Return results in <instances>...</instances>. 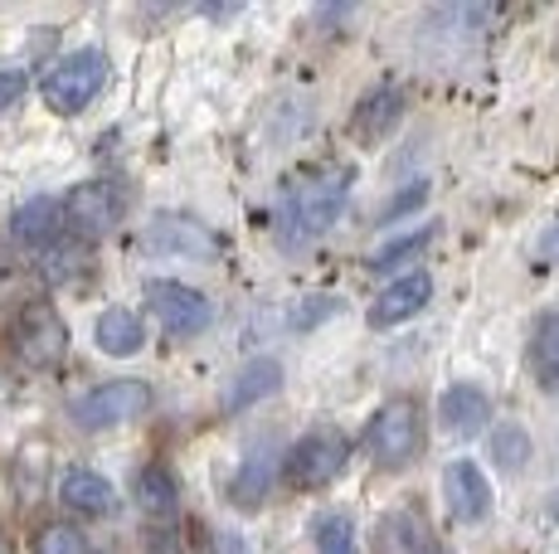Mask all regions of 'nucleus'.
Here are the masks:
<instances>
[{
    "mask_svg": "<svg viewBox=\"0 0 559 554\" xmlns=\"http://www.w3.org/2000/svg\"><path fill=\"white\" fill-rule=\"evenodd\" d=\"M350 170H311L307 180H297V190L283 200V233L287 243H307L317 233H326L346 209Z\"/></svg>",
    "mask_w": 559,
    "mask_h": 554,
    "instance_id": "obj_1",
    "label": "nucleus"
},
{
    "mask_svg": "<svg viewBox=\"0 0 559 554\" xmlns=\"http://www.w3.org/2000/svg\"><path fill=\"white\" fill-rule=\"evenodd\" d=\"M107 73L112 69L103 49H73L59 63H49V73L39 79V98L53 117H79L107 88Z\"/></svg>",
    "mask_w": 559,
    "mask_h": 554,
    "instance_id": "obj_2",
    "label": "nucleus"
},
{
    "mask_svg": "<svg viewBox=\"0 0 559 554\" xmlns=\"http://www.w3.org/2000/svg\"><path fill=\"white\" fill-rule=\"evenodd\" d=\"M365 453L384 472L408 467L424 453V409L414 399H390L384 409H374V419L365 423Z\"/></svg>",
    "mask_w": 559,
    "mask_h": 554,
    "instance_id": "obj_3",
    "label": "nucleus"
},
{
    "mask_svg": "<svg viewBox=\"0 0 559 554\" xmlns=\"http://www.w3.org/2000/svg\"><path fill=\"white\" fill-rule=\"evenodd\" d=\"M10 350L25 370H53L69 356V326L49 302H25L10 322Z\"/></svg>",
    "mask_w": 559,
    "mask_h": 554,
    "instance_id": "obj_4",
    "label": "nucleus"
},
{
    "mask_svg": "<svg viewBox=\"0 0 559 554\" xmlns=\"http://www.w3.org/2000/svg\"><path fill=\"white\" fill-rule=\"evenodd\" d=\"M59 215H63V233H73V239H103V233H112L117 224L127 215V195L117 180H83V185H73L69 195L59 200Z\"/></svg>",
    "mask_w": 559,
    "mask_h": 554,
    "instance_id": "obj_5",
    "label": "nucleus"
},
{
    "mask_svg": "<svg viewBox=\"0 0 559 554\" xmlns=\"http://www.w3.org/2000/svg\"><path fill=\"white\" fill-rule=\"evenodd\" d=\"M346 462H350L346 433L317 429V433H307V438H297L293 447H287L283 477H287V486H297V492H317V486L336 482V477L346 472Z\"/></svg>",
    "mask_w": 559,
    "mask_h": 554,
    "instance_id": "obj_6",
    "label": "nucleus"
},
{
    "mask_svg": "<svg viewBox=\"0 0 559 554\" xmlns=\"http://www.w3.org/2000/svg\"><path fill=\"white\" fill-rule=\"evenodd\" d=\"M152 409V385L146 380H107V385L88 389L83 399H73V423L83 433H103V429H122V423H136Z\"/></svg>",
    "mask_w": 559,
    "mask_h": 554,
    "instance_id": "obj_7",
    "label": "nucleus"
},
{
    "mask_svg": "<svg viewBox=\"0 0 559 554\" xmlns=\"http://www.w3.org/2000/svg\"><path fill=\"white\" fill-rule=\"evenodd\" d=\"M146 312H156V322L170 336H200L214 322V302L190 282H152L146 287Z\"/></svg>",
    "mask_w": 559,
    "mask_h": 554,
    "instance_id": "obj_8",
    "label": "nucleus"
},
{
    "mask_svg": "<svg viewBox=\"0 0 559 554\" xmlns=\"http://www.w3.org/2000/svg\"><path fill=\"white\" fill-rule=\"evenodd\" d=\"M428 297H433V277H428L424 268H408L404 277H394V282L374 297L370 312H365V322H370L374 332H390V326H400V322H408V316L424 312Z\"/></svg>",
    "mask_w": 559,
    "mask_h": 554,
    "instance_id": "obj_9",
    "label": "nucleus"
},
{
    "mask_svg": "<svg viewBox=\"0 0 559 554\" xmlns=\"http://www.w3.org/2000/svg\"><path fill=\"white\" fill-rule=\"evenodd\" d=\"M443 501H448V510H453V520H462V526H477V520H487L491 516V482H487V472H481L477 462H467V457L448 462V472H443Z\"/></svg>",
    "mask_w": 559,
    "mask_h": 554,
    "instance_id": "obj_10",
    "label": "nucleus"
},
{
    "mask_svg": "<svg viewBox=\"0 0 559 554\" xmlns=\"http://www.w3.org/2000/svg\"><path fill=\"white\" fill-rule=\"evenodd\" d=\"M400 117H404V88L400 83H374L356 103V112H350V132H356V142L374 146L400 127Z\"/></svg>",
    "mask_w": 559,
    "mask_h": 554,
    "instance_id": "obj_11",
    "label": "nucleus"
},
{
    "mask_svg": "<svg viewBox=\"0 0 559 554\" xmlns=\"http://www.w3.org/2000/svg\"><path fill=\"white\" fill-rule=\"evenodd\" d=\"M438 419H443V429L457 433V438H477L491 419V399L477 385H448L443 399H438Z\"/></svg>",
    "mask_w": 559,
    "mask_h": 554,
    "instance_id": "obj_12",
    "label": "nucleus"
},
{
    "mask_svg": "<svg viewBox=\"0 0 559 554\" xmlns=\"http://www.w3.org/2000/svg\"><path fill=\"white\" fill-rule=\"evenodd\" d=\"M59 501L69 510H79V516H112L117 492L103 472H93V467H69L59 482Z\"/></svg>",
    "mask_w": 559,
    "mask_h": 554,
    "instance_id": "obj_13",
    "label": "nucleus"
},
{
    "mask_svg": "<svg viewBox=\"0 0 559 554\" xmlns=\"http://www.w3.org/2000/svg\"><path fill=\"white\" fill-rule=\"evenodd\" d=\"M10 233H15V243H29V249H53V243L63 239L59 200H49V195L25 200V205L10 215Z\"/></svg>",
    "mask_w": 559,
    "mask_h": 554,
    "instance_id": "obj_14",
    "label": "nucleus"
},
{
    "mask_svg": "<svg viewBox=\"0 0 559 554\" xmlns=\"http://www.w3.org/2000/svg\"><path fill=\"white\" fill-rule=\"evenodd\" d=\"M277 389H283V365H277L273 356H258L234 375L229 394H224V413H243L249 404L267 399V394H277Z\"/></svg>",
    "mask_w": 559,
    "mask_h": 554,
    "instance_id": "obj_15",
    "label": "nucleus"
},
{
    "mask_svg": "<svg viewBox=\"0 0 559 554\" xmlns=\"http://www.w3.org/2000/svg\"><path fill=\"white\" fill-rule=\"evenodd\" d=\"M93 340H98L103 356H136V350L146 346V322L132 312V306H107L98 316V326H93Z\"/></svg>",
    "mask_w": 559,
    "mask_h": 554,
    "instance_id": "obj_16",
    "label": "nucleus"
},
{
    "mask_svg": "<svg viewBox=\"0 0 559 554\" xmlns=\"http://www.w3.org/2000/svg\"><path fill=\"white\" fill-rule=\"evenodd\" d=\"M374 545L380 554H433L428 545V526L414 516V510H394V516L380 520V530H374Z\"/></svg>",
    "mask_w": 559,
    "mask_h": 554,
    "instance_id": "obj_17",
    "label": "nucleus"
},
{
    "mask_svg": "<svg viewBox=\"0 0 559 554\" xmlns=\"http://www.w3.org/2000/svg\"><path fill=\"white\" fill-rule=\"evenodd\" d=\"M132 496L146 516H176V506H180V486L166 467H142L132 477Z\"/></svg>",
    "mask_w": 559,
    "mask_h": 554,
    "instance_id": "obj_18",
    "label": "nucleus"
},
{
    "mask_svg": "<svg viewBox=\"0 0 559 554\" xmlns=\"http://www.w3.org/2000/svg\"><path fill=\"white\" fill-rule=\"evenodd\" d=\"M433 233H438V224H418V229L400 233V239L380 243V249H374V258H370V273H394V268H404V263H414L418 253L433 243Z\"/></svg>",
    "mask_w": 559,
    "mask_h": 554,
    "instance_id": "obj_19",
    "label": "nucleus"
},
{
    "mask_svg": "<svg viewBox=\"0 0 559 554\" xmlns=\"http://www.w3.org/2000/svg\"><path fill=\"white\" fill-rule=\"evenodd\" d=\"M311 545H317V554H360L356 520H350L346 510H321V516L311 520Z\"/></svg>",
    "mask_w": 559,
    "mask_h": 554,
    "instance_id": "obj_20",
    "label": "nucleus"
},
{
    "mask_svg": "<svg viewBox=\"0 0 559 554\" xmlns=\"http://www.w3.org/2000/svg\"><path fill=\"white\" fill-rule=\"evenodd\" d=\"M267 486H273V457H249L229 482V501L243 510H258L267 501Z\"/></svg>",
    "mask_w": 559,
    "mask_h": 554,
    "instance_id": "obj_21",
    "label": "nucleus"
},
{
    "mask_svg": "<svg viewBox=\"0 0 559 554\" xmlns=\"http://www.w3.org/2000/svg\"><path fill=\"white\" fill-rule=\"evenodd\" d=\"M531 360H535V375H540L545 385H559V312H545L540 322H535Z\"/></svg>",
    "mask_w": 559,
    "mask_h": 554,
    "instance_id": "obj_22",
    "label": "nucleus"
},
{
    "mask_svg": "<svg viewBox=\"0 0 559 554\" xmlns=\"http://www.w3.org/2000/svg\"><path fill=\"white\" fill-rule=\"evenodd\" d=\"M491 462L501 467V472H521L525 462H531V433L515 429V423H507V429H491Z\"/></svg>",
    "mask_w": 559,
    "mask_h": 554,
    "instance_id": "obj_23",
    "label": "nucleus"
},
{
    "mask_svg": "<svg viewBox=\"0 0 559 554\" xmlns=\"http://www.w3.org/2000/svg\"><path fill=\"white\" fill-rule=\"evenodd\" d=\"M35 554H88V535L69 520H49L35 535Z\"/></svg>",
    "mask_w": 559,
    "mask_h": 554,
    "instance_id": "obj_24",
    "label": "nucleus"
},
{
    "mask_svg": "<svg viewBox=\"0 0 559 554\" xmlns=\"http://www.w3.org/2000/svg\"><path fill=\"white\" fill-rule=\"evenodd\" d=\"M29 88V73L25 69H0V112H10Z\"/></svg>",
    "mask_w": 559,
    "mask_h": 554,
    "instance_id": "obj_25",
    "label": "nucleus"
},
{
    "mask_svg": "<svg viewBox=\"0 0 559 554\" xmlns=\"http://www.w3.org/2000/svg\"><path fill=\"white\" fill-rule=\"evenodd\" d=\"M331 312H341L336 297H307V302H302V316H293V326L302 332V326H317L321 316H331Z\"/></svg>",
    "mask_w": 559,
    "mask_h": 554,
    "instance_id": "obj_26",
    "label": "nucleus"
},
{
    "mask_svg": "<svg viewBox=\"0 0 559 554\" xmlns=\"http://www.w3.org/2000/svg\"><path fill=\"white\" fill-rule=\"evenodd\" d=\"M540 249L550 253V258H559V224H555V229H550V233H545V239H540Z\"/></svg>",
    "mask_w": 559,
    "mask_h": 554,
    "instance_id": "obj_27",
    "label": "nucleus"
},
{
    "mask_svg": "<svg viewBox=\"0 0 559 554\" xmlns=\"http://www.w3.org/2000/svg\"><path fill=\"white\" fill-rule=\"evenodd\" d=\"M0 554H15V540H10L5 530H0Z\"/></svg>",
    "mask_w": 559,
    "mask_h": 554,
    "instance_id": "obj_28",
    "label": "nucleus"
},
{
    "mask_svg": "<svg viewBox=\"0 0 559 554\" xmlns=\"http://www.w3.org/2000/svg\"><path fill=\"white\" fill-rule=\"evenodd\" d=\"M433 554H438V550H433Z\"/></svg>",
    "mask_w": 559,
    "mask_h": 554,
    "instance_id": "obj_29",
    "label": "nucleus"
}]
</instances>
